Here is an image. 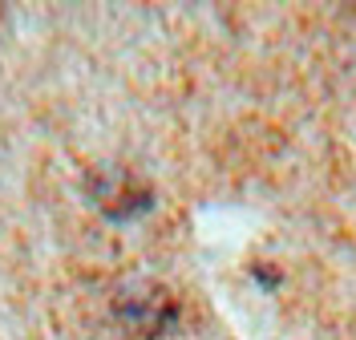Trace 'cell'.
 Instances as JSON below:
<instances>
[]
</instances>
